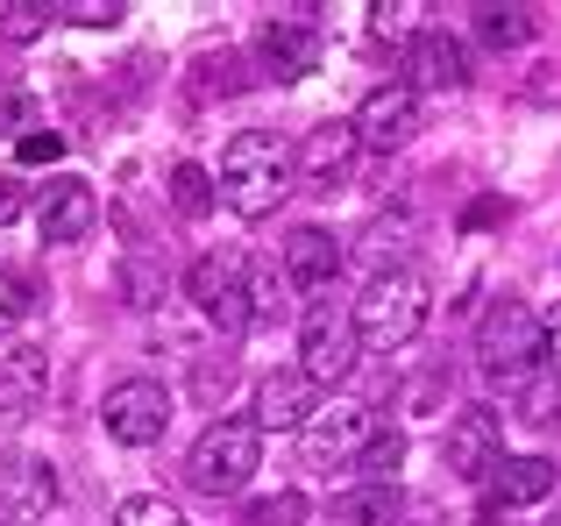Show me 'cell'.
Here are the masks:
<instances>
[{
  "mask_svg": "<svg viewBox=\"0 0 561 526\" xmlns=\"http://www.w3.org/2000/svg\"><path fill=\"white\" fill-rule=\"evenodd\" d=\"M185 299L199 306L220 334H249V256L242 250H206V256H192Z\"/></svg>",
  "mask_w": 561,
  "mask_h": 526,
  "instance_id": "5",
  "label": "cell"
},
{
  "mask_svg": "<svg viewBox=\"0 0 561 526\" xmlns=\"http://www.w3.org/2000/svg\"><path fill=\"white\" fill-rule=\"evenodd\" d=\"M256 57H263V71H271L277 85L306 79V71H313V57H320L313 14H271V22L256 28Z\"/></svg>",
  "mask_w": 561,
  "mask_h": 526,
  "instance_id": "14",
  "label": "cell"
},
{
  "mask_svg": "<svg viewBox=\"0 0 561 526\" xmlns=\"http://www.w3.org/2000/svg\"><path fill=\"white\" fill-rule=\"evenodd\" d=\"M93 228H100V199H93V185H85V179L43 185V199H36V236L43 242H85Z\"/></svg>",
  "mask_w": 561,
  "mask_h": 526,
  "instance_id": "15",
  "label": "cell"
},
{
  "mask_svg": "<svg viewBox=\"0 0 561 526\" xmlns=\"http://www.w3.org/2000/svg\"><path fill=\"white\" fill-rule=\"evenodd\" d=\"M377 405L363 399H334L313 413V427H306V462H320V470H334V462H356L363 448L377 442Z\"/></svg>",
  "mask_w": 561,
  "mask_h": 526,
  "instance_id": "8",
  "label": "cell"
},
{
  "mask_svg": "<svg viewBox=\"0 0 561 526\" xmlns=\"http://www.w3.org/2000/svg\"><path fill=\"white\" fill-rule=\"evenodd\" d=\"M249 526H306V499L299 491H271L249 505Z\"/></svg>",
  "mask_w": 561,
  "mask_h": 526,
  "instance_id": "27",
  "label": "cell"
},
{
  "mask_svg": "<svg viewBox=\"0 0 561 526\" xmlns=\"http://www.w3.org/2000/svg\"><path fill=\"white\" fill-rule=\"evenodd\" d=\"M405 93H462L469 85V50L462 36H448V28H420V36L405 43Z\"/></svg>",
  "mask_w": 561,
  "mask_h": 526,
  "instance_id": "11",
  "label": "cell"
},
{
  "mask_svg": "<svg viewBox=\"0 0 561 526\" xmlns=\"http://www.w3.org/2000/svg\"><path fill=\"white\" fill-rule=\"evenodd\" d=\"M22 214V179H0V228Z\"/></svg>",
  "mask_w": 561,
  "mask_h": 526,
  "instance_id": "36",
  "label": "cell"
},
{
  "mask_svg": "<svg viewBox=\"0 0 561 526\" xmlns=\"http://www.w3.org/2000/svg\"><path fill=\"white\" fill-rule=\"evenodd\" d=\"M114 526H185V513L171 499H128L122 513H114Z\"/></svg>",
  "mask_w": 561,
  "mask_h": 526,
  "instance_id": "28",
  "label": "cell"
},
{
  "mask_svg": "<svg viewBox=\"0 0 561 526\" xmlns=\"http://www.w3.org/2000/svg\"><path fill=\"white\" fill-rule=\"evenodd\" d=\"M0 513H8L14 526H43L57 513V470L43 456H8L0 462Z\"/></svg>",
  "mask_w": 561,
  "mask_h": 526,
  "instance_id": "13",
  "label": "cell"
},
{
  "mask_svg": "<svg viewBox=\"0 0 561 526\" xmlns=\"http://www.w3.org/2000/svg\"><path fill=\"white\" fill-rule=\"evenodd\" d=\"M28 122H36V100H28L22 85H0V136L22 142V136H28Z\"/></svg>",
  "mask_w": 561,
  "mask_h": 526,
  "instance_id": "30",
  "label": "cell"
},
{
  "mask_svg": "<svg viewBox=\"0 0 561 526\" xmlns=\"http://www.w3.org/2000/svg\"><path fill=\"white\" fill-rule=\"evenodd\" d=\"M554 526H561V519H554Z\"/></svg>",
  "mask_w": 561,
  "mask_h": 526,
  "instance_id": "37",
  "label": "cell"
},
{
  "mask_svg": "<svg viewBox=\"0 0 561 526\" xmlns=\"http://www.w3.org/2000/svg\"><path fill=\"white\" fill-rule=\"evenodd\" d=\"M50 22H57V8H36V0H8V8H0V36L8 43H36Z\"/></svg>",
  "mask_w": 561,
  "mask_h": 526,
  "instance_id": "26",
  "label": "cell"
},
{
  "mask_svg": "<svg viewBox=\"0 0 561 526\" xmlns=\"http://www.w3.org/2000/svg\"><path fill=\"white\" fill-rule=\"evenodd\" d=\"M497 462H505V420H497V405H462L448 420V470L462 484H483Z\"/></svg>",
  "mask_w": 561,
  "mask_h": 526,
  "instance_id": "9",
  "label": "cell"
},
{
  "mask_svg": "<svg viewBox=\"0 0 561 526\" xmlns=\"http://www.w3.org/2000/svg\"><path fill=\"white\" fill-rule=\"evenodd\" d=\"M214 199H220L214 171H199V164H179V171H171V207H179L185 221H199V214H214Z\"/></svg>",
  "mask_w": 561,
  "mask_h": 526,
  "instance_id": "24",
  "label": "cell"
},
{
  "mask_svg": "<svg viewBox=\"0 0 561 526\" xmlns=\"http://www.w3.org/2000/svg\"><path fill=\"white\" fill-rule=\"evenodd\" d=\"M291 306V285L277 263H249V328H271V320H285Z\"/></svg>",
  "mask_w": 561,
  "mask_h": 526,
  "instance_id": "21",
  "label": "cell"
},
{
  "mask_svg": "<svg viewBox=\"0 0 561 526\" xmlns=\"http://www.w3.org/2000/svg\"><path fill=\"white\" fill-rule=\"evenodd\" d=\"M320 405H328V399H320V385L306 370H271L256 385V427L263 434H306Z\"/></svg>",
  "mask_w": 561,
  "mask_h": 526,
  "instance_id": "12",
  "label": "cell"
},
{
  "mask_svg": "<svg viewBox=\"0 0 561 526\" xmlns=\"http://www.w3.org/2000/svg\"><path fill=\"white\" fill-rule=\"evenodd\" d=\"M122 299L136 306V313H150V306L164 299V263L142 256V250H128V263H122Z\"/></svg>",
  "mask_w": 561,
  "mask_h": 526,
  "instance_id": "23",
  "label": "cell"
},
{
  "mask_svg": "<svg viewBox=\"0 0 561 526\" xmlns=\"http://www.w3.org/2000/svg\"><path fill=\"white\" fill-rule=\"evenodd\" d=\"M540 342H548V320H540L526 299H497L491 313H483V328H477V370H483V385H491V391L526 385L534 363H540Z\"/></svg>",
  "mask_w": 561,
  "mask_h": 526,
  "instance_id": "3",
  "label": "cell"
},
{
  "mask_svg": "<svg viewBox=\"0 0 561 526\" xmlns=\"http://www.w3.org/2000/svg\"><path fill=\"white\" fill-rule=\"evenodd\" d=\"M426 313H434V291H426V277L420 271H405V263H391V271H377L370 285L356 291V342L363 348H405L412 334L426 328Z\"/></svg>",
  "mask_w": 561,
  "mask_h": 526,
  "instance_id": "2",
  "label": "cell"
},
{
  "mask_svg": "<svg viewBox=\"0 0 561 526\" xmlns=\"http://www.w3.org/2000/svg\"><path fill=\"white\" fill-rule=\"evenodd\" d=\"M328 526H398V484H356L334 499Z\"/></svg>",
  "mask_w": 561,
  "mask_h": 526,
  "instance_id": "20",
  "label": "cell"
},
{
  "mask_svg": "<svg viewBox=\"0 0 561 526\" xmlns=\"http://www.w3.org/2000/svg\"><path fill=\"white\" fill-rule=\"evenodd\" d=\"M398 462H405V434H398V427H383L377 442L363 448L356 462H348V470H356L363 484H398Z\"/></svg>",
  "mask_w": 561,
  "mask_h": 526,
  "instance_id": "25",
  "label": "cell"
},
{
  "mask_svg": "<svg viewBox=\"0 0 561 526\" xmlns=\"http://www.w3.org/2000/svg\"><path fill=\"white\" fill-rule=\"evenodd\" d=\"M14 157H22V164H57V157H65V136H57V128H28V136L14 142Z\"/></svg>",
  "mask_w": 561,
  "mask_h": 526,
  "instance_id": "31",
  "label": "cell"
},
{
  "mask_svg": "<svg viewBox=\"0 0 561 526\" xmlns=\"http://www.w3.org/2000/svg\"><path fill=\"white\" fill-rule=\"evenodd\" d=\"M356 356H363L356 320L334 313V306H313V313H306V328H299V370L328 391V385H342V377L356 370Z\"/></svg>",
  "mask_w": 561,
  "mask_h": 526,
  "instance_id": "7",
  "label": "cell"
},
{
  "mask_svg": "<svg viewBox=\"0 0 561 526\" xmlns=\"http://www.w3.org/2000/svg\"><path fill=\"white\" fill-rule=\"evenodd\" d=\"M22 306H28V285H22V271H8V263H0V334H8L14 320H22Z\"/></svg>",
  "mask_w": 561,
  "mask_h": 526,
  "instance_id": "32",
  "label": "cell"
},
{
  "mask_svg": "<svg viewBox=\"0 0 561 526\" xmlns=\"http://www.w3.org/2000/svg\"><path fill=\"white\" fill-rule=\"evenodd\" d=\"M505 214H512V207H505V199H477V207H469V214H462V228H483V221H505Z\"/></svg>",
  "mask_w": 561,
  "mask_h": 526,
  "instance_id": "35",
  "label": "cell"
},
{
  "mask_svg": "<svg viewBox=\"0 0 561 526\" xmlns=\"http://www.w3.org/2000/svg\"><path fill=\"white\" fill-rule=\"evenodd\" d=\"M334 277H342V242H334L328 228H291L285 236V285L299 291V299H320Z\"/></svg>",
  "mask_w": 561,
  "mask_h": 526,
  "instance_id": "17",
  "label": "cell"
},
{
  "mask_svg": "<svg viewBox=\"0 0 561 526\" xmlns=\"http://www.w3.org/2000/svg\"><path fill=\"white\" fill-rule=\"evenodd\" d=\"M534 14L526 8H477V36L491 43V50H519V43H534Z\"/></svg>",
  "mask_w": 561,
  "mask_h": 526,
  "instance_id": "22",
  "label": "cell"
},
{
  "mask_svg": "<svg viewBox=\"0 0 561 526\" xmlns=\"http://www.w3.org/2000/svg\"><path fill=\"white\" fill-rule=\"evenodd\" d=\"M57 22H71V28H114V22H122V0H65Z\"/></svg>",
  "mask_w": 561,
  "mask_h": 526,
  "instance_id": "29",
  "label": "cell"
},
{
  "mask_svg": "<svg viewBox=\"0 0 561 526\" xmlns=\"http://www.w3.org/2000/svg\"><path fill=\"white\" fill-rule=\"evenodd\" d=\"M100 427H107L122 448H150V442H164V427H171V391L157 385V377H122V385H107Z\"/></svg>",
  "mask_w": 561,
  "mask_h": 526,
  "instance_id": "6",
  "label": "cell"
},
{
  "mask_svg": "<svg viewBox=\"0 0 561 526\" xmlns=\"http://www.w3.org/2000/svg\"><path fill=\"white\" fill-rule=\"evenodd\" d=\"M405 228H412L405 207H398V214H377V221H370V250H398V242H405Z\"/></svg>",
  "mask_w": 561,
  "mask_h": 526,
  "instance_id": "33",
  "label": "cell"
},
{
  "mask_svg": "<svg viewBox=\"0 0 561 526\" xmlns=\"http://www.w3.org/2000/svg\"><path fill=\"white\" fill-rule=\"evenodd\" d=\"M348 128H356V142L377 150V157L405 150V142L420 136V93H405V85H377V93H363V107L348 114Z\"/></svg>",
  "mask_w": 561,
  "mask_h": 526,
  "instance_id": "10",
  "label": "cell"
},
{
  "mask_svg": "<svg viewBox=\"0 0 561 526\" xmlns=\"http://www.w3.org/2000/svg\"><path fill=\"white\" fill-rule=\"evenodd\" d=\"M256 462H263V427L256 420H214L185 456V484L206 491V499H234V491L256 477Z\"/></svg>",
  "mask_w": 561,
  "mask_h": 526,
  "instance_id": "4",
  "label": "cell"
},
{
  "mask_svg": "<svg viewBox=\"0 0 561 526\" xmlns=\"http://www.w3.org/2000/svg\"><path fill=\"white\" fill-rule=\"evenodd\" d=\"M554 491V462L548 456H505L491 477H483V513H526Z\"/></svg>",
  "mask_w": 561,
  "mask_h": 526,
  "instance_id": "16",
  "label": "cell"
},
{
  "mask_svg": "<svg viewBox=\"0 0 561 526\" xmlns=\"http://www.w3.org/2000/svg\"><path fill=\"white\" fill-rule=\"evenodd\" d=\"M299 185V150H291L277 128H242L220 150V199H228L242 221L277 214V199Z\"/></svg>",
  "mask_w": 561,
  "mask_h": 526,
  "instance_id": "1",
  "label": "cell"
},
{
  "mask_svg": "<svg viewBox=\"0 0 561 526\" xmlns=\"http://www.w3.org/2000/svg\"><path fill=\"white\" fill-rule=\"evenodd\" d=\"M540 363H548V377L561 385V313L548 320V342H540Z\"/></svg>",
  "mask_w": 561,
  "mask_h": 526,
  "instance_id": "34",
  "label": "cell"
},
{
  "mask_svg": "<svg viewBox=\"0 0 561 526\" xmlns=\"http://www.w3.org/2000/svg\"><path fill=\"white\" fill-rule=\"evenodd\" d=\"M356 150H363V142H356L348 122H320L313 136L299 142V185H306V193H334V185L348 179V164H356Z\"/></svg>",
  "mask_w": 561,
  "mask_h": 526,
  "instance_id": "18",
  "label": "cell"
},
{
  "mask_svg": "<svg viewBox=\"0 0 561 526\" xmlns=\"http://www.w3.org/2000/svg\"><path fill=\"white\" fill-rule=\"evenodd\" d=\"M43 391H50V356H43V348H8V356H0V413L8 420L36 413Z\"/></svg>",
  "mask_w": 561,
  "mask_h": 526,
  "instance_id": "19",
  "label": "cell"
}]
</instances>
